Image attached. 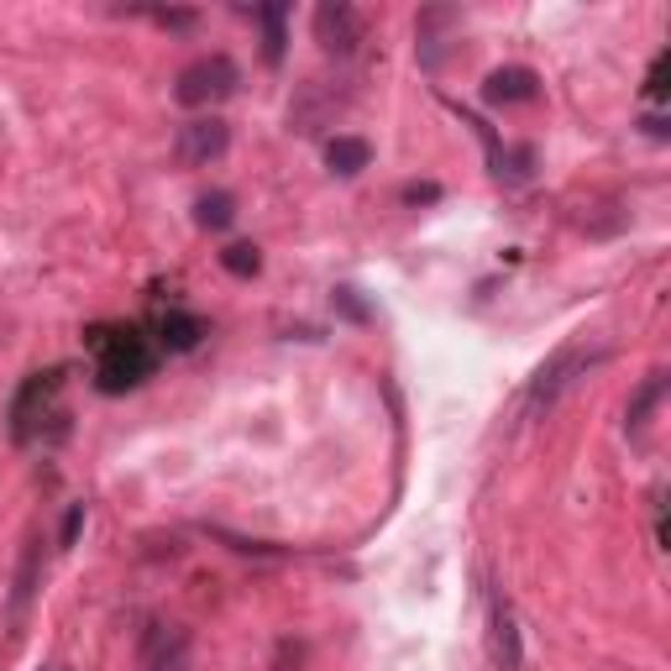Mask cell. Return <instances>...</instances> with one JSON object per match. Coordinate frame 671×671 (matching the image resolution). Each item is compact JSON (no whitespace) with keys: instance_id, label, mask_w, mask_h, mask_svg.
Instances as JSON below:
<instances>
[{"instance_id":"obj_1","label":"cell","mask_w":671,"mask_h":671,"mask_svg":"<svg viewBox=\"0 0 671 671\" xmlns=\"http://www.w3.org/2000/svg\"><path fill=\"white\" fill-rule=\"evenodd\" d=\"M90 341L100 346V394H126V388H137L152 373V346H147L137 331H90Z\"/></svg>"},{"instance_id":"obj_2","label":"cell","mask_w":671,"mask_h":671,"mask_svg":"<svg viewBox=\"0 0 671 671\" xmlns=\"http://www.w3.org/2000/svg\"><path fill=\"white\" fill-rule=\"evenodd\" d=\"M231 90H237V64H231L226 53H205V58H194L190 69L179 73V84H173L179 105H190V111L220 105Z\"/></svg>"},{"instance_id":"obj_3","label":"cell","mask_w":671,"mask_h":671,"mask_svg":"<svg viewBox=\"0 0 671 671\" xmlns=\"http://www.w3.org/2000/svg\"><path fill=\"white\" fill-rule=\"evenodd\" d=\"M603 352H582V346H567V352H556L541 373H535V384H530L525 394V414H541V409H551L556 399H561V388L572 384L577 373H588L593 362H599Z\"/></svg>"},{"instance_id":"obj_4","label":"cell","mask_w":671,"mask_h":671,"mask_svg":"<svg viewBox=\"0 0 671 671\" xmlns=\"http://www.w3.org/2000/svg\"><path fill=\"white\" fill-rule=\"evenodd\" d=\"M315 43L336 58H352L362 43V16L357 5H346V0H326V5H315Z\"/></svg>"},{"instance_id":"obj_5","label":"cell","mask_w":671,"mask_h":671,"mask_svg":"<svg viewBox=\"0 0 671 671\" xmlns=\"http://www.w3.org/2000/svg\"><path fill=\"white\" fill-rule=\"evenodd\" d=\"M226 147H231V126L220 116H200L179 126V163L184 168H211L216 158H226Z\"/></svg>"},{"instance_id":"obj_6","label":"cell","mask_w":671,"mask_h":671,"mask_svg":"<svg viewBox=\"0 0 671 671\" xmlns=\"http://www.w3.org/2000/svg\"><path fill=\"white\" fill-rule=\"evenodd\" d=\"M452 26H462V16L456 11H446V5H425L420 11V22H414V32H420V43H414V53H420V69H441V58H446V32Z\"/></svg>"},{"instance_id":"obj_7","label":"cell","mask_w":671,"mask_h":671,"mask_svg":"<svg viewBox=\"0 0 671 671\" xmlns=\"http://www.w3.org/2000/svg\"><path fill=\"white\" fill-rule=\"evenodd\" d=\"M190 661V635L173 624H152L143 640V671H184Z\"/></svg>"},{"instance_id":"obj_8","label":"cell","mask_w":671,"mask_h":671,"mask_svg":"<svg viewBox=\"0 0 671 671\" xmlns=\"http://www.w3.org/2000/svg\"><path fill=\"white\" fill-rule=\"evenodd\" d=\"M535 95H541V79H535V69H520V64L493 69L482 79V100L488 105H530Z\"/></svg>"},{"instance_id":"obj_9","label":"cell","mask_w":671,"mask_h":671,"mask_svg":"<svg viewBox=\"0 0 671 671\" xmlns=\"http://www.w3.org/2000/svg\"><path fill=\"white\" fill-rule=\"evenodd\" d=\"M53 394H58V373H37V378H26V388L16 394V405H11V435H16V441H32L37 409H48Z\"/></svg>"},{"instance_id":"obj_10","label":"cell","mask_w":671,"mask_h":671,"mask_svg":"<svg viewBox=\"0 0 671 671\" xmlns=\"http://www.w3.org/2000/svg\"><path fill=\"white\" fill-rule=\"evenodd\" d=\"M488 650H493V667L499 671H520V629H514V614L509 603L493 599V619H488Z\"/></svg>"},{"instance_id":"obj_11","label":"cell","mask_w":671,"mask_h":671,"mask_svg":"<svg viewBox=\"0 0 671 671\" xmlns=\"http://www.w3.org/2000/svg\"><path fill=\"white\" fill-rule=\"evenodd\" d=\"M252 16L263 22V58L278 69V64H284V53H288V5L284 0H268V5H258Z\"/></svg>"},{"instance_id":"obj_12","label":"cell","mask_w":671,"mask_h":671,"mask_svg":"<svg viewBox=\"0 0 671 671\" xmlns=\"http://www.w3.org/2000/svg\"><path fill=\"white\" fill-rule=\"evenodd\" d=\"M667 384H671L667 373H650L646 384H640L635 394H629V409H624V431H629V435H640V431H646V425H650V409H656L661 399H667Z\"/></svg>"},{"instance_id":"obj_13","label":"cell","mask_w":671,"mask_h":671,"mask_svg":"<svg viewBox=\"0 0 671 671\" xmlns=\"http://www.w3.org/2000/svg\"><path fill=\"white\" fill-rule=\"evenodd\" d=\"M326 163H331V173L352 179V173H362V168L373 163V147L362 143V137H331L326 143Z\"/></svg>"},{"instance_id":"obj_14","label":"cell","mask_w":671,"mask_h":671,"mask_svg":"<svg viewBox=\"0 0 671 671\" xmlns=\"http://www.w3.org/2000/svg\"><path fill=\"white\" fill-rule=\"evenodd\" d=\"M200 336H205L200 315H184V310L163 315V326H158V341H163L168 352H194V346H200Z\"/></svg>"},{"instance_id":"obj_15","label":"cell","mask_w":671,"mask_h":671,"mask_svg":"<svg viewBox=\"0 0 671 671\" xmlns=\"http://www.w3.org/2000/svg\"><path fill=\"white\" fill-rule=\"evenodd\" d=\"M194 220H200L205 231H226V226L237 220V200H231V194H220V190L200 194V200H194Z\"/></svg>"},{"instance_id":"obj_16","label":"cell","mask_w":671,"mask_h":671,"mask_svg":"<svg viewBox=\"0 0 671 671\" xmlns=\"http://www.w3.org/2000/svg\"><path fill=\"white\" fill-rule=\"evenodd\" d=\"M37 593V541H26L22 551V567H16V593H11V619H22L26 603Z\"/></svg>"},{"instance_id":"obj_17","label":"cell","mask_w":671,"mask_h":671,"mask_svg":"<svg viewBox=\"0 0 671 671\" xmlns=\"http://www.w3.org/2000/svg\"><path fill=\"white\" fill-rule=\"evenodd\" d=\"M488 168H493L499 184H525L530 173H535V152L530 147H503L499 163H488Z\"/></svg>"},{"instance_id":"obj_18","label":"cell","mask_w":671,"mask_h":671,"mask_svg":"<svg viewBox=\"0 0 671 671\" xmlns=\"http://www.w3.org/2000/svg\"><path fill=\"white\" fill-rule=\"evenodd\" d=\"M220 268H226L231 278H252V273L263 268V252H258L252 241H231V247L220 252Z\"/></svg>"},{"instance_id":"obj_19","label":"cell","mask_w":671,"mask_h":671,"mask_svg":"<svg viewBox=\"0 0 671 671\" xmlns=\"http://www.w3.org/2000/svg\"><path fill=\"white\" fill-rule=\"evenodd\" d=\"M336 315H346L352 326H367L373 310H367V299H362L357 288H336Z\"/></svg>"},{"instance_id":"obj_20","label":"cell","mask_w":671,"mask_h":671,"mask_svg":"<svg viewBox=\"0 0 671 671\" xmlns=\"http://www.w3.org/2000/svg\"><path fill=\"white\" fill-rule=\"evenodd\" d=\"M667 69H671V53H661L656 69H650V79H646V100H667Z\"/></svg>"},{"instance_id":"obj_21","label":"cell","mask_w":671,"mask_h":671,"mask_svg":"<svg viewBox=\"0 0 671 671\" xmlns=\"http://www.w3.org/2000/svg\"><path fill=\"white\" fill-rule=\"evenodd\" d=\"M79 530H84V503H73L69 514H64V535H58V546H64V551L79 541Z\"/></svg>"},{"instance_id":"obj_22","label":"cell","mask_w":671,"mask_h":671,"mask_svg":"<svg viewBox=\"0 0 671 671\" xmlns=\"http://www.w3.org/2000/svg\"><path fill=\"white\" fill-rule=\"evenodd\" d=\"M273 671H305V646H284L278 650V667Z\"/></svg>"},{"instance_id":"obj_23","label":"cell","mask_w":671,"mask_h":671,"mask_svg":"<svg viewBox=\"0 0 671 671\" xmlns=\"http://www.w3.org/2000/svg\"><path fill=\"white\" fill-rule=\"evenodd\" d=\"M158 26H194V11H147Z\"/></svg>"},{"instance_id":"obj_24","label":"cell","mask_w":671,"mask_h":671,"mask_svg":"<svg viewBox=\"0 0 671 671\" xmlns=\"http://www.w3.org/2000/svg\"><path fill=\"white\" fill-rule=\"evenodd\" d=\"M435 194H441V190H435V184H409V190H405V200H414V205H420V200H435Z\"/></svg>"}]
</instances>
